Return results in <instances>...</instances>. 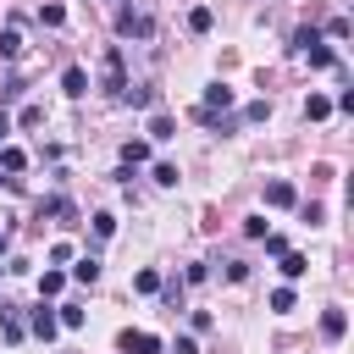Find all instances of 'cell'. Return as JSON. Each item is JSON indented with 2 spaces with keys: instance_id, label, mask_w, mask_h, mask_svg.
I'll use <instances>...</instances> for the list:
<instances>
[{
  "instance_id": "6da1fadb",
  "label": "cell",
  "mask_w": 354,
  "mask_h": 354,
  "mask_svg": "<svg viewBox=\"0 0 354 354\" xmlns=\"http://www.w3.org/2000/svg\"><path fill=\"white\" fill-rule=\"evenodd\" d=\"M116 28H122V33H127V39H149V28H155V22H149V17H144V11H133V6H127V11H122V17H116Z\"/></svg>"
},
{
  "instance_id": "7a4b0ae2",
  "label": "cell",
  "mask_w": 354,
  "mask_h": 354,
  "mask_svg": "<svg viewBox=\"0 0 354 354\" xmlns=\"http://www.w3.org/2000/svg\"><path fill=\"white\" fill-rule=\"evenodd\" d=\"M105 88L122 94L127 88V72H122V50H105Z\"/></svg>"
},
{
  "instance_id": "3957f363",
  "label": "cell",
  "mask_w": 354,
  "mask_h": 354,
  "mask_svg": "<svg viewBox=\"0 0 354 354\" xmlns=\"http://www.w3.org/2000/svg\"><path fill=\"white\" fill-rule=\"evenodd\" d=\"M293 199H299V194H293V183H282V177H271V183H266V205H277V210H288Z\"/></svg>"
},
{
  "instance_id": "277c9868",
  "label": "cell",
  "mask_w": 354,
  "mask_h": 354,
  "mask_svg": "<svg viewBox=\"0 0 354 354\" xmlns=\"http://www.w3.org/2000/svg\"><path fill=\"white\" fill-rule=\"evenodd\" d=\"M122 348H133V354H160V337H155V332H122Z\"/></svg>"
},
{
  "instance_id": "5b68a950",
  "label": "cell",
  "mask_w": 354,
  "mask_h": 354,
  "mask_svg": "<svg viewBox=\"0 0 354 354\" xmlns=\"http://www.w3.org/2000/svg\"><path fill=\"white\" fill-rule=\"evenodd\" d=\"M61 88H66L72 100H77V94H88V72H83V66H66V72H61Z\"/></svg>"
},
{
  "instance_id": "8992f818",
  "label": "cell",
  "mask_w": 354,
  "mask_h": 354,
  "mask_svg": "<svg viewBox=\"0 0 354 354\" xmlns=\"http://www.w3.org/2000/svg\"><path fill=\"white\" fill-rule=\"evenodd\" d=\"M55 332H61V321H55V315H50V310L39 304V310H33V337H44V343H50Z\"/></svg>"
},
{
  "instance_id": "52a82bcc",
  "label": "cell",
  "mask_w": 354,
  "mask_h": 354,
  "mask_svg": "<svg viewBox=\"0 0 354 354\" xmlns=\"http://www.w3.org/2000/svg\"><path fill=\"white\" fill-rule=\"evenodd\" d=\"M321 332H326V337L337 343V337L348 332V315H343V310H326V315H321Z\"/></svg>"
},
{
  "instance_id": "ba28073f",
  "label": "cell",
  "mask_w": 354,
  "mask_h": 354,
  "mask_svg": "<svg viewBox=\"0 0 354 354\" xmlns=\"http://www.w3.org/2000/svg\"><path fill=\"white\" fill-rule=\"evenodd\" d=\"M0 55H6V61H17V55H22V33H17V22L0 33Z\"/></svg>"
},
{
  "instance_id": "9c48e42d",
  "label": "cell",
  "mask_w": 354,
  "mask_h": 354,
  "mask_svg": "<svg viewBox=\"0 0 354 354\" xmlns=\"http://www.w3.org/2000/svg\"><path fill=\"white\" fill-rule=\"evenodd\" d=\"M304 55H310V66H337V55H332L321 39H315V44H304Z\"/></svg>"
},
{
  "instance_id": "30bf717a",
  "label": "cell",
  "mask_w": 354,
  "mask_h": 354,
  "mask_svg": "<svg viewBox=\"0 0 354 354\" xmlns=\"http://www.w3.org/2000/svg\"><path fill=\"white\" fill-rule=\"evenodd\" d=\"M171 133H177V122H171L166 111H155V116H149V138H171Z\"/></svg>"
},
{
  "instance_id": "8fae6325",
  "label": "cell",
  "mask_w": 354,
  "mask_h": 354,
  "mask_svg": "<svg viewBox=\"0 0 354 354\" xmlns=\"http://www.w3.org/2000/svg\"><path fill=\"white\" fill-rule=\"evenodd\" d=\"M122 160H127V166L149 160V144H144V138H127V144H122Z\"/></svg>"
},
{
  "instance_id": "7c38bea8",
  "label": "cell",
  "mask_w": 354,
  "mask_h": 354,
  "mask_svg": "<svg viewBox=\"0 0 354 354\" xmlns=\"http://www.w3.org/2000/svg\"><path fill=\"white\" fill-rule=\"evenodd\" d=\"M304 271H310V260H304L299 249H288V254H282V277H304Z\"/></svg>"
},
{
  "instance_id": "4fadbf2b",
  "label": "cell",
  "mask_w": 354,
  "mask_h": 354,
  "mask_svg": "<svg viewBox=\"0 0 354 354\" xmlns=\"http://www.w3.org/2000/svg\"><path fill=\"white\" fill-rule=\"evenodd\" d=\"M122 100L138 105V111H149V105H155V88H122Z\"/></svg>"
},
{
  "instance_id": "5bb4252c",
  "label": "cell",
  "mask_w": 354,
  "mask_h": 354,
  "mask_svg": "<svg viewBox=\"0 0 354 354\" xmlns=\"http://www.w3.org/2000/svg\"><path fill=\"white\" fill-rule=\"evenodd\" d=\"M304 116H310V122H321V116H332V100H321V94H310V100H304Z\"/></svg>"
},
{
  "instance_id": "9a60e30c",
  "label": "cell",
  "mask_w": 354,
  "mask_h": 354,
  "mask_svg": "<svg viewBox=\"0 0 354 354\" xmlns=\"http://www.w3.org/2000/svg\"><path fill=\"white\" fill-rule=\"evenodd\" d=\"M61 288H66V277H61V271H44V277H39V293H44V299H55Z\"/></svg>"
},
{
  "instance_id": "2e32d148",
  "label": "cell",
  "mask_w": 354,
  "mask_h": 354,
  "mask_svg": "<svg viewBox=\"0 0 354 354\" xmlns=\"http://www.w3.org/2000/svg\"><path fill=\"white\" fill-rule=\"evenodd\" d=\"M0 166H6V171H22V166H28V155H22L17 144H6V149H0Z\"/></svg>"
},
{
  "instance_id": "e0dca14e",
  "label": "cell",
  "mask_w": 354,
  "mask_h": 354,
  "mask_svg": "<svg viewBox=\"0 0 354 354\" xmlns=\"http://www.w3.org/2000/svg\"><path fill=\"white\" fill-rule=\"evenodd\" d=\"M39 22H44V28H61V22H66V11L50 0V6H39Z\"/></svg>"
},
{
  "instance_id": "ac0fdd59",
  "label": "cell",
  "mask_w": 354,
  "mask_h": 354,
  "mask_svg": "<svg viewBox=\"0 0 354 354\" xmlns=\"http://www.w3.org/2000/svg\"><path fill=\"white\" fill-rule=\"evenodd\" d=\"M72 277H77V282H100V260H77Z\"/></svg>"
},
{
  "instance_id": "d6986e66",
  "label": "cell",
  "mask_w": 354,
  "mask_h": 354,
  "mask_svg": "<svg viewBox=\"0 0 354 354\" xmlns=\"http://www.w3.org/2000/svg\"><path fill=\"white\" fill-rule=\"evenodd\" d=\"M133 288H138V293H160V271H138Z\"/></svg>"
},
{
  "instance_id": "ffe728a7",
  "label": "cell",
  "mask_w": 354,
  "mask_h": 354,
  "mask_svg": "<svg viewBox=\"0 0 354 354\" xmlns=\"http://www.w3.org/2000/svg\"><path fill=\"white\" fill-rule=\"evenodd\" d=\"M0 332H6V337H11V343H17V337H22V321H17V310H0Z\"/></svg>"
},
{
  "instance_id": "44dd1931",
  "label": "cell",
  "mask_w": 354,
  "mask_h": 354,
  "mask_svg": "<svg viewBox=\"0 0 354 354\" xmlns=\"http://www.w3.org/2000/svg\"><path fill=\"white\" fill-rule=\"evenodd\" d=\"M188 28H194V33H210V11L194 6V11H188Z\"/></svg>"
},
{
  "instance_id": "7402d4cb",
  "label": "cell",
  "mask_w": 354,
  "mask_h": 354,
  "mask_svg": "<svg viewBox=\"0 0 354 354\" xmlns=\"http://www.w3.org/2000/svg\"><path fill=\"white\" fill-rule=\"evenodd\" d=\"M111 232H116V216L100 210V216H94V238H111Z\"/></svg>"
},
{
  "instance_id": "603a6c76",
  "label": "cell",
  "mask_w": 354,
  "mask_h": 354,
  "mask_svg": "<svg viewBox=\"0 0 354 354\" xmlns=\"http://www.w3.org/2000/svg\"><path fill=\"white\" fill-rule=\"evenodd\" d=\"M155 183H160V188H171V183H177V166H171V160H160V166H155Z\"/></svg>"
},
{
  "instance_id": "cb8c5ba5",
  "label": "cell",
  "mask_w": 354,
  "mask_h": 354,
  "mask_svg": "<svg viewBox=\"0 0 354 354\" xmlns=\"http://www.w3.org/2000/svg\"><path fill=\"white\" fill-rule=\"evenodd\" d=\"M55 321H61V326H83V310H77V304H61V315H55Z\"/></svg>"
},
{
  "instance_id": "d4e9b609",
  "label": "cell",
  "mask_w": 354,
  "mask_h": 354,
  "mask_svg": "<svg viewBox=\"0 0 354 354\" xmlns=\"http://www.w3.org/2000/svg\"><path fill=\"white\" fill-rule=\"evenodd\" d=\"M271 310H293V288H277L271 293Z\"/></svg>"
},
{
  "instance_id": "484cf974",
  "label": "cell",
  "mask_w": 354,
  "mask_h": 354,
  "mask_svg": "<svg viewBox=\"0 0 354 354\" xmlns=\"http://www.w3.org/2000/svg\"><path fill=\"white\" fill-rule=\"evenodd\" d=\"M171 354H199V343H194V337H177V343H171Z\"/></svg>"
},
{
  "instance_id": "4316f807",
  "label": "cell",
  "mask_w": 354,
  "mask_h": 354,
  "mask_svg": "<svg viewBox=\"0 0 354 354\" xmlns=\"http://www.w3.org/2000/svg\"><path fill=\"white\" fill-rule=\"evenodd\" d=\"M6 133H11V116H6V111H0V144H6Z\"/></svg>"
},
{
  "instance_id": "83f0119b",
  "label": "cell",
  "mask_w": 354,
  "mask_h": 354,
  "mask_svg": "<svg viewBox=\"0 0 354 354\" xmlns=\"http://www.w3.org/2000/svg\"><path fill=\"white\" fill-rule=\"evenodd\" d=\"M0 249H6V232H0Z\"/></svg>"
}]
</instances>
